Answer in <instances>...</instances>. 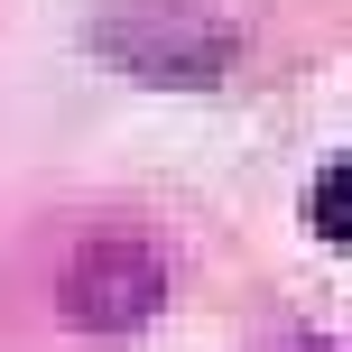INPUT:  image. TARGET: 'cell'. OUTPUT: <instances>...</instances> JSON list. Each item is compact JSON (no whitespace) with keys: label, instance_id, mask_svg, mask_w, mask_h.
<instances>
[{"label":"cell","instance_id":"cell-1","mask_svg":"<svg viewBox=\"0 0 352 352\" xmlns=\"http://www.w3.org/2000/svg\"><path fill=\"white\" fill-rule=\"evenodd\" d=\"M93 56L121 65L130 84H167V93H204L241 65V28L195 0H121L93 19Z\"/></svg>","mask_w":352,"mask_h":352},{"label":"cell","instance_id":"cell-2","mask_svg":"<svg viewBox=\"0 0 352 352\" xmlns=\"http://www.w3.org/2000/svg\"><path fill=\"white\" fill-rule=\"evenodd\" d=\"M56 306H65L74 334H140V324L167 306V260L148 241H130V232H102V241H84L65 260Z\"/></svg>","mask_w":352,"mask_h":352},{"label":"cell","instance_id":"cell-3","mask_svg":"<svg viewBox=\"0 0 352 352\" xmlns=\"http://www.w3.org/2000/svg\"><path fill=\"white\" fill-rule=\"evenodd\" d=\"M306 223H316L324 241H352V158H324L316 195H306Z\"/></svg>","mask_w":352,"mask_h":352},{"label":"cell","instance_id":"cell-4","mask_svg":"<svg viewBox=\"0 0 352 352\" xmlns=\"http://www.w3.org/2000/svg\"><path fill=\"white\" fill-rule=\"evenodd\" d=\"M297 352H334V343H297Z\"/></svg>","mask_w":352,"mask_h":352}]
</instances>
